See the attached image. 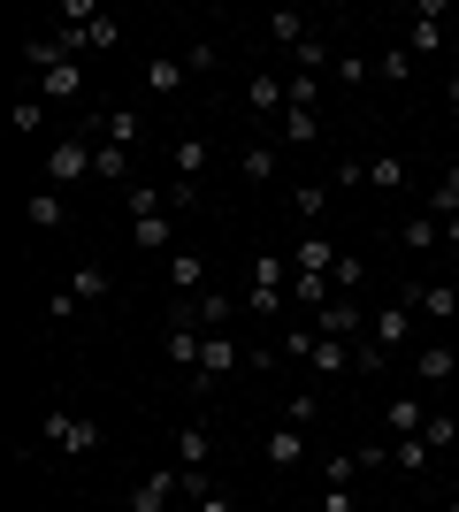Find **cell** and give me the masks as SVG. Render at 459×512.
Here are the masks:
<instances>
[{
  "label": "cell",
  "instance_id": "obj_1",
  "mask_svg": "<svg viewBox=\"0 0 459 512\" xmlns=\"http://www.w3.org/2000/svg\"><path fill=\"white\" fill-rule=\"evenodd\" d=\"M123 207H131V237H138V253H161V260H169V253H176V214H169V199L138 184Z\"/></svg>",
  "mask_w": 459,
  "mask_h": 512
},
{
  "label": "cell",
  "instance_id": "obj_2",
  "mask_svg": "<svg viewBox=\"0 0 459 512\" xmlns=\"http://www.w3.org/2000/svg\"><path fill=\"white\" fill-rule=\"evenodd\" d=\"M39 436L54 451H69V459H92V451H100V421H92V413H69V406H46Z\"/></svg>",
  "mask_w": 459,
  "mask_h": 512
},
{
  "label": "cell",
  "instance_id": "obj_3",
  "mask_svg": "<svg viewBox=\"0 0 459 512\" xmlns=\"http://www.w3.org/2000/svg\"><path fill=\"white\" fill-rule=\"evenodd\" d=\"M238 367H253V352H245L230 329H207V344H199V390H215L222 375H238Z\"/></svg>",
  "mask_w": 459,
  "mask_h": 512
},
{
  "label": "cell",
  "instance_id": "obj_4",
  "mask_svg": "<svg viewBox=\"0 0 459 512\" xmlns=\"http://www.w3.org/2000/svg\"><path fill=\"white\" fill-rule=\"evenodd\" d=\"M92 153H100V138H92V130H77V138H62V146L46 153V184H54V192H69L77 176H92Z\"/></svg>",
  "mask_w": 459,
  "mask_h": 512
},
{
  "label": "cell",
  "instance_id": "obj_5",
  "mask_svg": "<svg viewBox=\"0 0 459 512\" xmlns=\"http://www.w3.org/2000/svg\"><path fill=\"white\" fill-rule=\"evenodd\" d=\"M306 329H314V337H337V344H368V314H360V306H352L345 291H337V299H329L322 314L306 321Z\"/></svg>",
  "mask_w": 459,
  "mask_h": 512
},
{
  "label": "cell",
  "instance_id": "obj_6",
  "mask_svg": "<svg viewBox=\"0 0 459 512\" xmlns=\"http://www.w3.org/2000/svg\"><path fill=\"white\" fill-rule=\"evenodd\" d=\"M176 497H184V467H176V459H169V467H153L146 482H138V490H131V512H169Z\"/></svg>",
  "mask_w": 459,
  "mask_h": 512
},
{
  "label": "cell",
  "instance_id": "obj_7",
  "mask_svg": "<svg viewBox=\"0 0 459 512\" xmlns=\"http://www.w3.org/2000/svg\"><path fill=\"white\" fill-rule=\"evenodd\" d=\"M444 0H414V23H406V54H444Z\"/></svg>",
  "mask_w": 459,
  "mask_h": 512
},
{
  "label": "cell",
  "instance_id": "obj_8",
  "mask_svg": "<svg viewBox=\"0 0 459 512\" xmlns=\"http://www.w3.org/2000/svg\"><path fill=\"white\" fill-rule=\"evenodd\" d=\"M92 138H108V146H146V115H138V107H100V115H92Z\"/></svg>",
  "mask_w": 459,
  "mask_h": 512
},
{
  "label": "cell",
  "instance_id": "obj_9",
  "mask_svg": "<svg viewBox=\"0 0 459 512\" xmlns=\"http://www.w3.org/2000/svg\"><path fill=\"white\" fill-rule=\"evenodd\" d=\"M368 337H375V352L391 360V352H406L414 344V306H383V314L368 321Z\"/></svg>",
  "mask_w": 459,
  "mask_h": 512
},
{
  "label": "cell",
  "instance_id": "obj_10",
  "mask_svg": "<svg viewBox=\"0 0 459 512\" xmlns=\"http://www.w3.org/2000/svg\"><path fill=\"white\" fill-rule=\"evenodd\" d=\"M337 260H345V253H337L322 230H306L299 245H291V276H337Z\"/></svg>",
  "mask_w": 459,
  "mask_h": 512
},
{
  "label": "cell",
  "instance_id": "obj_11",
  "mask_svg": "<svg viewBox=\"0 0 459 512\" xmlns=\"http://www.w3.org/2000/svg\"><path fill=\"white\" fill-rule=\"evenodd\" d=\"M31 92H39L46 107H54V100H85V62H62V69H46V77H39Z\"/></svg>",
  "mask_w": 459,
  "mask_h": 512
},
{
  "label": "cell",
  "instance_id": "obj_12",
  "mask_svg": "<svg viewBox=\"0 0 459 512\" xmlns=\"http://www.w3.org/2000/svg\"><path fill=\"white\" fill-rule=\"evenodd\" d=\"M23 214H31V230H62V222H69V199L54 192V184H39V192L23 199Z\"/></svg>",
  "mask_w": 459,
  "mask_h": 512
},
{
  "label": "cell",
  "instance_id": "obj_13",
  "mask_svg": "<svg viewBox=\"0 0 459 512\" xmlns=\"http://www.w3.org/2000/svg\"><path fill=\"white\" fill-rule=\"evenodd\" d=\"M169 291L176 299H199V291H207V260L199 253H169Z\"/></svg>",
  "mask_w": 459,
  "mask_h": 512
},
{
  "label": "cell",
  "instance_id": "obj_14",
  "mask_svg": "<svg viewBox=\"0 0 459 512\" xmlns=\"http://www.w3.org/2000/svg\"><path fill=\"white\" fill-rule=\"evenodd\" d=\"M383 421H391V444H398V436H421V428H429V413H421L414 390H398L391 406H383Z\"/></svg>",
  "mask_w": 459,
  "mask_h": 512
},
{
  "label": "cell",
  "instance_id": "obj_15",
  "mask_svg": "<svg viewBox=\"0 0 459 512\" xmlns=\"http://www.w3.org/2000/svg\"><path fill=\"white\" fill-rule=\"evenodd\" d=\"M215 459V436H207V421H192V428H176V467H207Z\"/></svg>",
  "mask_w": 459,
  "mask_h": 512
},
{
  "label": "cell",
  "instance_id": "obj_16",
  "mask_svg": "<svg viewBox=\"0 0 459 512\" xmlns=\"http://www.w3.org/2000/svg\"><path fill=\"white\" fill-rule=\"evenodd\" d=\"M414 375H421V383H452V375H459V352H452V344H421V352H414Z\"/></svg>",
  "mask_w": 459,
  "mask_h": 512
},
{
  "label": "cell",
  "instance_id": "obj_17",
  "mask_svg": "<svg viewBox=\"0 0 459 512\" xmlns=\"http://www.w3.org/2000/svg\"><path fill=\"white\" fill-rule=\"evenodd\" d=\"M245 107H253V115H284V77H276V69H261V77H253V85H245Z\"/></svg>",
  "mask_w": 459,
  "mask_h": 512
},
{
  "label": "cell",
  "instance_id": "obj_18",
  "mask_svg": "<svg viewBox=\"0 0 459 512\" xmlns=\"http://www.w3.org/2000/svg\"><path fill=\"white\" fill-rule=\"evenodd\" d=\"M261 451H268V467H299V459H306V428H291V421H284V428H268V444H261Z\"/></svg>",
  "mask_w": 459,
  "mask_h": 512
},
{
  "label": "cell",
  "instance_id": "obj_19",
  "mask_svg": "<svg viewBox=\"0 0 459 512\" xmlns=\"http://www.w3.org/2000/svg\"><path fill=\"white\" fill-rule=\"evenodd\" d=\"M306 367H314V375H352V344L314 337V344H306Z\"/></svg>",
  "mask_w": 459,
  "mask_h": 512
},
{
  "label": "cell",
  "instance_id": "obj_20",
  "mask_svg": "<svg viewBox=\"0 0 459 512\" xmlns=\"http://www.w3.org/2000/svg\"><path fill=\"white\" fill-rule=\"evenodd\" d=\"M406 306H421L429 321H459V291H452V283H421Z\"/></svg>",
  "mask_w": 459,
  "mask_h": 512
},
{
  "label": "cell",
  "instance_id": "obj_21",
  "mask_svg": "<svg viewBox=\"0 0 459 512\" xmlns=\"http://www.w3.org/2000/svg\"><path fill=\"white\" fill-rule=\"evenodd\" d=\"M437 237H444V222H437V214H429V207H421V214H406V222H398V245H406V253H429Z\"/></svg>",
  "mask_w": 459,
  "mask_h": 512
},
{
  "label": "cell",
  "instance_id": "obj_22",
  "mask_svg": "<svg viewBox=\"0 0 459 512\" xmlns=\"http://www.w3.org/2000/svg\"><path fill=\"white\" fill-rule=\"evenodd\" d=\"M276 130H284V146H314V138H322V115H314V107H284Z\"/></svg>",
  "mask_w": 459,
  "mask_h": 512
},
{
  "label": "cell",
  "instance_id": "obj_23",
  "mask_svg": "<svg viewBox=\"0 0 459 512\" xmlns=\"http://www.w3.org/2000/svg\"><path fill=\"white\" fill-rule=\"evenodd\" d=\"M184 77H192L184 54H153V62H146V92H184Z\"/></svg>",
  "mask_w": 459,
  "mask_h": 512
},
{
  "label": "cell",
  "instance_id": "obj_24",
  "mask_svg": "<svg viewBox=\"0 0 459 512\" xmlns=\"http://www.w3.org/2000/svg\"><path fill=\"white\" fill-rule=\"evenodd\" d=\"M169 367H184V375H199V344H207V329H169Z\"/></svg>",
  "mask_w": 459,
  "mask_h": 512
},
{
  "label": "cell",
  "instance_id": "obj_25",
  "mask_svg": "<svg viewBox=\"0 0 459 512\" xmlns=\"http://www.w3.org/2000/svg\"><path fill=\"white\" fill-rule=\"evenodd\" d=\"M276 161H284V153L268 146V138H261V146H245V153H238V169H245V184H276Z\"/></svg>",
  "mask_w": 459,
  "mask_h": 512
},
{
  "label": "cell",
  "instance_id": "obj_26",
  "mask_svg": "<svg viewBox=\"0 0 459 512\" xmlns=\"http://www.w3.org/2000/svg\"><path fill=\"white\" fill-rule=\"evenodd\" d=\"M245 291H291V260H284V253H261V260H253V283H245Z\"/></svg>",
  "mask_w": 459,
  "mask_h": 512
},
{
  "label": "cell",
  "instance_id": "obj_27",
  "mask_svg": "<svg viewBox=\"0 0 459 512\" xmlns=\"http://www.w3.org/2000/svg\"><path fill=\"white\" fill-rule=\"evenodd\" d=\"M192 314H199V329H230L238 299H230V291H199V299H192Z\"/></svg>",
  "mask_w": 459,
  "mask_h": 512
},
{
  "label": "cell",
  "instance_id": "obj_28",
  "mask_svg": "<svg viewBox=\"0 0 459 512\" xmlns=\"http://www.w3.org/2000/svg\"><path fill=\"white\" fill-rule=\"evenodd\" d=\"M268 39H276V46H306V39H314V23H306L299 8H276V16H268Z\"/></svg>",
  "mask_w": 459,
  "mask_h": 512
},
{
  "label": "cell",
  "instance_id": "obj_29",
  "mask_svg": "<svg viewBox=\"0 0 459 512\" xmlns=\"http://www.w3.org/2000/svg\"><path fill=\"white\" fill-rule=\"evenodd\" d=\"M92 176H100V184H123V176H131V146H108V138H100V153H92Z\"/></svg>",
  "mask_w": 459,
  "mask_h": 512
},
{
  "label": "cell",
  "instance_id": "obj_30",
  "mask_svg": "<svg viewBox=\"0 0 459 512\" xmlns=\"http://www.w3.org/2000/svg\"><path fill=\"white\" fill-rule=\"evenodd\" d=\"M207 161H215V153H207V138H176V176H184V184H199V176H207Z\"/></svg>",
  "mask_w": 459,
  "mask_h": 512
},
{
  "label": "cell",
  "instance_id": "obj_31",
  "mask_svg": "<svg viewBox=\"0 0 459 512\" xmlns=\"http://www.w3.org/2000/svg\"><path fill=\"white\" fill-rule=\"evenodd\" d=\"M360 474H368V467H360V451H329V459H322V482H329V490H352Z\"/></svg>",
  "mask_w": 459,
  "mask_h": 512
},
{
  "label": "cell",
  "instance_id": "obj_32",
  "mask_svg": "<svg viewBox=\"0 0 459 512\" xmlns=\"http://www.w3.org/2000/svg\"><path fill=\"white\" fill-rule=\"evenodd\" d=\"M108 291H115V276H108V268H77V283H69V299H77V306H100Z\"/></svg>",
  "mask_w": 459,
  "mask_h": 512
},
{
  "label": "cell",
  "instance_id": "obj_33",
  "mask_svg": "<svg viewBox=\"0 0 459 512\" xmlns=\"http://www.w3.org/2000/svg\"><path fill=\"white\" fill-rule=\"evenodd\" d=\"M429 459H437V451H429V436H398V444H391V467H398V474H421Z\"/></svg>",
  "mask_w": 459,
  "mask_h": 512
},
{
  "label": "cell",
  "instance_id": "obj_34",
  "mask_svg": "<svg viewBox=\"0 0 459 512\" xmlns=\"http://www.w3.org/2000/svg\"><path fill=\"white\" fill-rule=\"evenodd\" d=\"M368 184H375V192H406V161H398V153H375V161H368Z\"/></svg>",
  "mask_w": 459,
  "mask_h": 512
},
{
  "label": "cell",
  "instance_id": "obj_35",
  "mask_svg": "<svg viewBox=\"0 0 459 512\" xmlns=\"http://www.w3.org/2000/svg\"><path fill=\"white\" fill-rule=\"evenodd\" d=\"M429 214H437V222H452V214H459V161L444 169V184H437V192H429Z\"/></svg>",
  "mask_w": 459,
  "mask_h": 512
},
{
  "label": "cell",
  "instance_id": "obj_36",
  "mask_svg": "<svg viewBox=\"0 0 459 512\" xmlns=\"http://www.w3.org/2000/svg\"><path fill=\"white\" fill-rule=\"evenodd\" d=\"M39 130H46V100H39V92H23V100H16V138H39Z\"/></svg>",
  "mask_w": 459,
  "mask_h": 512
},
{
  "label": "cell",
  "instance_id": "obj_37",
  "mask_svg": "<svg viewBox=\"0 0 459 512\" xmlns=\"http://www.w3.org/2000/svg\"><path fill=\"white\" fill-rule=\"evenodd\" d=\"M314 100H322V77L291 69V77H284V107H314Z\"/></svg>",
  "mask_w": 459,
  "mask_h": 512
},
{
  "label": "cell",
  "instance_id": "obj_38",
  "mask_svg": "<svg viewBox=\"0 0 459 512\" xmlns=\"http://www.w3.org/2000/svg\"><path fill=\"white\" fill-rule=\"evenodd\" d=\"M375 77H383V85H406V77H414V54H406V46H383Z\"/></svg>",
  "mask_w": 459,
  "mask_h": 512
},
{
  "label": "cell",
  "instance_id": "obj_39",
  "mask_svg": "<svg viewBox=\"0 0 459 512\" xmlns=\"http://www.w3.org/2000/svg\"><path fill=\"white\" fill-rule=\"evenodd\" d=\"M421 436H429V451H459V421H452V413H429Z\"/></svg>",
  "mask_w": 459,
  "mask_h": 512
},
{
  "label": "cell",
  "instance_id": "obj_40",
  "mask_svg": "<svg viewBox=\"0 0 459 512\" xmlns=\"http://www.w3.org/2000/svg\"><path fill=\"white\" fill-rule=\"evenodd\" d=\"M215 62H222V54H215L207 39H192V46H184V69H192V77H215Z\"/></svg>",
  "mask_w": 459,
  "mask_h": 512
},
{
  "label": "cell",
  "instance_id": "obj_41",
  "mask_svg": "<svg viewBox=\"0 0 459 512\" xmlns=\"http://www.w3.org/2000/svg\"><path fill=\"white\" fill-rule=\"evenodd\" d=\"M329 283H337V291H345V299H352V291H360V283H368V260H337V276H329Z\"/></svg>",
  "mask_w": 459,
  "mask_h": 512
},
{
  "label": "cell",
  "instance_id": "obj_42",
  "mask_svg": "<svg viewBox=\"0 0 459 512\" xmlns=\"http://www.w3.org/2000/svg\"><path fill=\"white\" fill-rule=\"evenodd\" d=\"M291 214H299V222H322V184H299V192H291Z\"/></svg>",
  "mask_w": 459,
  "mask_h": 512
},
{
  "label": "cell",
  "instance_id": "obj_43",
  "mask_svg": "<svg viewBox=\"0 0 459 512\" xmlns=\"http://www.w3.org/2000/svg\"><path fill=\"white\" fill-rule=\"evenodd\" d=\"M329 77H345V85H368L375 62H360V54H337V69H329Z\"/></svg>",
  "mask_w": 459,
  "mask_h": 512
},
{
  "label": "cell",
  "instance_id": "obj_44",
  "mask_svg": "<svg viewBox=\"0 0 459 512\" xmlns=\"http://www.w3.org/2000/svg\"><path fill=\"white\" fill-rule=\"evenodd\" d=\"M115 39H123V31H115V16H100V23H92V31H85V54H108Z\"/></svg>",
  "mask_w": 459,
  "mask_h": 512
},
{
  "label": "cell",
  "instance_id": "obj_45",
  "mask_svg": "<svg viewBox=\"0 0 459 512\" xmlns=\"http://www.w3.org/2000/svg\"><path fill=\"white\" fill-rule=\"evenodd\" d=\"M284 421H291V428H314V421H322V406H314V398H306V390H299V398H291V406H284Z\"/></svg>",
  "mask_w": 459,
  "mask_h": 512
},
{
  "label": "cell",
  "instance_id": "obj_46",
  "mask_svg": "<svg viewBox=\"0 0 459 512\" xmlns=\"http://www.w3.org/2000/svg\"><path fill=\"white\" fill-rule=\"evenodd\" d=\"M161 199H169V214H184V207H199V184H184V176H176V184H169Z\"/></svg>",
  "mask_w": 459,
  "mask_h": 512
},
{
  "label": "cell",
  "instance_id": "obj_47",
  "mask_svg": "<svg viewBox=\"0 0 459 512\" xmlns=\"http://www.w3.org/2000/svg\"><path fill=\"white\" fill-rule=\"evenodd\" d=\"M322 512H360V505H352V490H322Z\"/></svg>",
  "mask_w": 459,
  "mask_h": 512
},
{
  "label": "cell",
  "instance_id": "obj_48",
  "mask_svg": "<svg viewBox=\"0 0 459 512\" xmlns=\"http://www.w3.org/2000/svg\"><path fill=\"white\" fill-rule=\"evenodd\" d=\"M192 512H238V505H230V497L215 490V497H207V505H192Z\"/></svg>",
  "mask_w": 459,
  "mask_h": 512
},
{
  "label": "cell",
  "instance_id": "obj_49",
  "mask_svg": "<svg viewBox=\"0 0 459 512\" xmlns=\"http://www.w3.org/2000/svg\"><path fill=\"white\" fill-rule=\"evenodd\" d=\"M444 245H459V214H452V222H444Z\"/></svg>",
  "mask_w": 459,
  "mask_h": 512
},
{
  "label": "cell",
  "instance_id": "obj_50",
  "mask_svg": "<svg viewBox=\"0 0 459 512\" xmlns=\"http://www.w3.org/2000/svg\"><path fill=\"white\" fill-rule=\"evenodd\" d=\"M444 100H452V107H459V69H452V85H444Z\"/></svg>",
  "mask_w": 459,
  "mask_h": 512
},
{
  "label": "cell",
  "instance_id": "obj_51",
  "mask_svg": "<svg viewBox=\"0 0 459 512\" xmlns=\"http://www.w3.org/2000/svg\"><path fill=\"white\" fill-rule=\"evenodd\" d=\"M452 69H459V46H452Z\"/></svg>",
  "mask_w": 459,
  "mask_h": 512
},
{
  "label": "cell",
  "instance_id": "obj_52",
  "mask_svg": "<svg viewBox=\"0 0 459 512\" xmlns=\"http://www.w3.org/2000/svg\"><path fill=\"white\" fill-rule=\"evenodd\" d=\"M444 512H459V497H452V505H444Z\"/></svg>",
  "mask_w": 459,
  "mask_h": 512
}]
</instances>
